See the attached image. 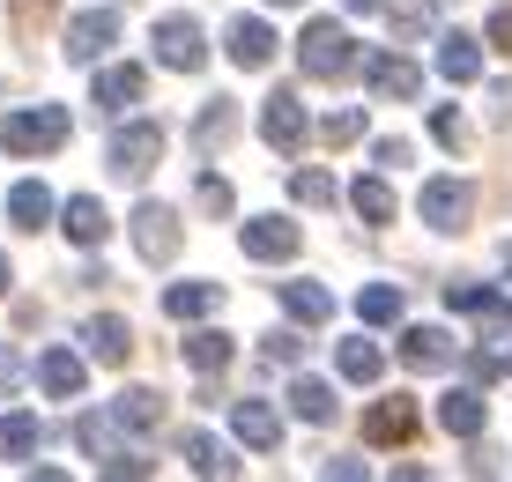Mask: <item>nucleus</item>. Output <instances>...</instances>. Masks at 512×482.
<instances>
[{
    "label": "nucleus",
    "instance_id": "34",
    "mask_svg": "<svg viewBox=\"0 0 512 482\" xmlns=\"http://www.w3.org/2000/svg\"><path fill=\"white\" fill-rule=\"evenodd\" d=\"M290 408H297L305 423H327V416H334V386H327V379H297V386H290Z\"/></svg>",
    "mask_w": 512,
    "mask_h": 482
},
{
    "label": "nucleus",
    "instance_id": "24",
    "mask_svg": "<svg viewBox=\"0 0 512 482\" xmlns=\"http://www.w3.org/2000/svg\"><path fill=\"white\" fill-rule=\"evenodd\" d=\"M45 445V423L30 416V408H8V416H0V460H30Z\"/></svg>",
    "mask_w": 512,
    "mask_h": 482
},
{
    "label": "nucleus",
    "instance_id": "37",
    "mask_svg": "<svg viewBox=\"0 0 512 482\" xmlns=\"http://www.w3.org/2000/svg\"><path fill=\"white\" fill-rule=\"evenodd\" d=\"M193 193H201V208H208V216H231V208H238L231 178H216V171H201V186H193Z\"/></svg>",
    "mask_w": 512,
    "mask_h": 482
},
{
    "label": "nucleus",
    "instance_id": "18",
    "mask_svg": "<svg viewBox=\"0 0 512 482\" xmlns=\"http://www.w3.org/2000/svg\"><path fill=\"white\" fill-rule=\"evenodd\" d=\"M438 75H446L453 89L483 82V45H475L468 30H446V38H438Z\"/></svg>",
    "mask_w": 512,
    "mask_h": 482
},
{
    "label": "nucleus",
    "instance_id": "29",
    "mask_svg": "<svg viewBox=\"0 0 512 482\" xmlns=\"http://www.w3.org/2000/svg\"><path fill=\"white\" fill-rule=\"evenodd\" d=\"M179 453H186V468H193V475H238L231 445L208 438V431H186V438H179Z\"/></svg>",
    "mask_w": 512,
    "mask_h": 482
},
{
    "label": "nucleus",
    "instance_id": "19",
    "mask_svg": "<svg viewBox=\"0 0 512 482\" xmlns=\"http://www.w3.org/2000/svg\"><path fill=\"white\" fill-rule=\"evenodd\" d=\"M82 349H90L97 356V364H127V356H134V327H127V319H112V312H104V319H90V327H82Z\"/></svg>",
    "mask_w": 512,
    "mask_h": 482
},
{
    "label": "nucleus",
    "instance_id": "2",
    "mask_svg": "<svg viewBox=\"0 0 512 482\" xmlns=\"http://www.w3.org/2000/svg\"><path fill=\"white\" fill-rule=\"evenodd\" d=\"M67 141V112L60 104H38V112H8L0 119V149L8 156H52Z\"/></svg>",
    "mask_w": 512,
    "mask_h": 482
},
{
    "label": "nucleus",
    "instance_id": "10",
    "mask_svg": "<svg viewBox=\"0 0 512 482\" xmlns=\"http://www.w3.org/2000/svg\"><path fill=\"white\" fill-rule=\"evenodd\" d=\"M260 134H268V149H282V156L305 141V104H297V89H275V97L260 104Z\"/></svg>",
    "mask_w": 512,
    "mask_h": 482
},
{
    "label": "nucleus",
    "instance_id": "31",
    "mask_svg": "<svg viewBox=\"0 0 512 482\" xmlns=\"http://www.w3.org/2000/svg\"><path fill=\"white\" fill-rule=\"evenodd\" d=\"M349 208H357L364 223H394V186H386V171L357 178V186H349Z\"/></svg>",
    "mask_w": 512,
    "mask_h": 482
},
{
    "label": "nucleus",
    "instance_id": "11",
    "mask_svg": "<svg viewBox=\"0 0 512 482\" xmlns=\"http://www.w3.org/2000/svg\"><path fill=\"white\" fill-rule=\"evenodd\" d=\"M52 216H60V230H67L75 245H90V253H97L104 238H112V208H104L97 193H75V201H67V208H52Z\"/></svg>",
    "mask_w": 512,
    "mask_h": 482
},
{
    "label": "nucleus",
    "instance_id": "42",
    "mask_svg": "<svg viewBox=\"0 0 512 482\" xmlns=\"http://www.w3.org/2000/svg\"><path fill=\"white\" fill-rule=\"evenodd\" d=\"M97 468H104V475H119V482H134V475H149V460H141V453H104Z\"/></svg>",
    "mask_w": 512,
    "mask_h": 482
},
{
    "label": "nucleus",
    "instance_id": "4",
    "mask_svg": "<svg viewBox=\"0 0 512 482\" xmlns=\"http://www.w3.org/2000/svg\"><path fill=\"white\" fill-rule=\"evenodd\" d=\"M364 82H372L379 104H416L423 97V67L409 60V52H372V60H357Z\"/></svg>",
    "mask_w": 512,
    "mask_h": 482
},
{
    "label": "nucleus",
    "instance_id": "49",
    "mask_svg": "<svg viewBox=\"0 0 512 482\" xmlns=\"http://www.w3.org/2000/svg\"><path fill=\"white\" fill-rule=\"evenodd\" d=\"M268 8H297V0H268Z\"/></svg>",
    "mask_w": 512,
    "mask_h": 482
},
{
    "label": "nucleus",
    "instance_id": "22",
    "mask_svg": "<svg viewBox=\"0 0 512 482\" xmlns=\"http://www.w3.org/2000/svg\"><path fill=\"white\" fill-rule=\"evenodd\" d=\"M231 134H238V104H231V97L201 104V119H193V149L216 156V149H231Z\"/></svg>",
    "mask_w": 512,
    "mask_h": 482
},
{
    "label": "nucleus",
    "instance_id": "3",
    "mask_svg": "<svg viewBox=\"0 0 512 482\" xmlns=\"http://www.w3.org/2000/svg\"><path fill=\"white\" fill-rule=\"evenodd\" d=\"M416 208H423V223L431 230H468V216H475V186L468 178H423V193H416Z\"/></svg>",
    "mask_w": 512,
    "mask_h": 482
},
{
    "label": "nucleus",
    "instance_id": "20",
    "mask_svg": "<svg viewBox=\"0 0 512 482\" xmlns=\"http://www.w3.org/2000/svg\"><path fill=\"white\" fill-rule=\"evenodd\" d=\"M275 23H260V15H238V23H231V60L238 67H268L275 60Z\"/></svg>",
    "mask_w": 512,
    "mask_h": 482
},
{
    "label": "nucleus",
    "instance_id": "12",
    "mask_svg": "<svg viewBox=\"0 0 512 482\" xmlns=\"http://www.w3.org/2000/svg\"><path fill=\"white\" fill-rule=\"evenodd\" d=\"M238 245H245V260H290L297 253V223L290 216H253L238 230Z\"/></svg>",
    "mask_w": 512,
    "mask_h": 482
},
{
    "label": "nucleus",
    "instance_id": "38",
    "mask_svg": "<svg viewBox=\"0 0 512 482\" xmlns=\"http://www.w3.org/2000/svg\"><path fill=\"white\" fill-rule=\"evenodd\" d=\"M431 141H446V149H468V119L453 112V104H438V112H431Z\"/></svg>",
    "mask_w": 512,
    "mask_h": 482
},
{
    "label": "nucleus",
    "instance_id": "48",
    "mask_svg": "<svg viewBox=\"0 0 512 482\" xmlns=\"http://www.w3.org/2000/svg\"><path fill=\"white\" fill-rule=\"evenodd\" d=\"M498 371H512V349H505V356H498Z\"/></svg>",
    "mask_w": 512,
    "mask_h": 482
},
{
    "label": "nucleus",
    "instance_id": "9",
    "mask_svg": "<svg viewBox=\"0 0 512 482\" xmlns=\"http://www.w3.org/2000/svg\"><path fill=\"white\" fill-rule=\"evenodd\" d=\"M446 305L468 312V319H483L490 334H512V297L490 290V282H446Z\"/></svg>",
    "mask_w": 512,
    "mask_h": 482
},
{
    "label": "nucleus",
    "instance_id": "28",
    "mask_svg": "<svg viewBox=\"0 0 512 482\" xmlns=\"http://www.w3.org/2000/svg\"><path fill=\"white\" fill-rule=\"evenodd\" d=\"M216 305H223V282H171V290H164L171 319H208Z\"/></svg>",
    "mask_w": 512,
    "mask_h": 482
},
{
    "label": "nucleus",
    "instance_id": "8",
    "mask_svg": "<svg viewBox=\"0 0 512 482\" xmlns=\"http://www.w3.org/2000/svg\"><path fill=\"white\" fill-rule=\"evenodd\" d=\"M156 156H164V127H156V119H134V127L112 134V171L119 178H141Z\"/></svg>",
    "mask_w": 512,
    "mask_h": 482
},
{
    "label": "nucleus",
    "instance_id": "21",
    "mask_svg": "<svg viewBox=\"0 0 512 482\" xmlns=\"http://www.w3.org/2000/svg\"><path fill=\"white\" fill-rule=\"evenodd\" d=\"M52 208H60V201H52L38 178H15V186H8V223H15V230H45Z\"/></svg>",
    "mask_w": 512,
    "mask_h": 482
},
{
    "label": "nucleus",
    "instance_id": "13",
    "mask_svg": "<svg viewBox=\"0 0 512 482\" xmlns=\"http://www.w3.org/2000/svg\"><path fill=\"white\" fill-rule=\"evenodd\" d=\"M364 438H372V445H409L416 438V401L409 394L372 401V408H364Z\"/></svg>",
    "mask_w": 512,
    "mask_h": 482
},
{
    "label": "nucleus",
    "instance_id": "32",
    "mask_svg": "<svg viewBox=\"0 0 512 482\" xmlns=\"http://www.w3.org/2000/svg\"><path fill=\"white\" fill-rule=\"evenodd\" d=\"M186 364H193V371H231V334H223V327L186 334Z\"/></svg>",
    "mask_w": 512,
    "mask_h": 482
},
{
    "label": "nucleus",
    "instance_id": "1",
    "mask_svg": "<svg viewBox=\"0 0 512 482\" xmlns=\"http://www.w3.org/2000/svg\"><path fill=\"white\" fill-rule=\"evenodd\" d=\"M357 38H349L334 15H320V23H305V38H297V67H305L312 82H342V75H357Z\"/></svg>",
    "mask_w": 512,
    "mask_h": 482
},
{
    "label": "nucleus",
    "instance_id": "45",
    "mask_svg": "<svg viewBox=\"0 0 512 482\" xmlns=\"http://www.w3.org/2000/svg\"><path fill=\"white\" fill-rule=\"evenodd\" d=\"M490 104H498V119L512 127V82H498V89H490Z\"/></svg>",
    "mask_w": 512,
    "mask_h": 482
},
{
    "label": "nucleus",
    "instance_id": "43",
    "mask_svg": "<svg viewBox=\"0 0 512 482\" xmlns=\"http://www.w3.org/2000/svg\"><path fill=\"white\" fill-rule=\"evenodd\" d=\"M490 45H498V52H512V8H498V15H490Z\"/></svg>",
    "mask_w": 512,
    "mask_h": 482
},
{
    "label": "nucleus",
    "instance_id": "27",
    "mask_svg": "<svg viewBox=\"0 0 512 482\" xmlns=\"http://www.w3.org/2000/svg\"><path fill=\"white\" fill-rule=\"evenodd\" d=\"M112 423H119V431H156V423H164V394H149V386H127V394L112 401Z\"/></svg>",
    "mask_w": 512,
    "mask_h": 482
},
{
    "label": "nucleus",
    "instance_id": "17",
    "mask_svg": "<svg viewBox=\"0 0 512 482\" xmlns=\"http://www.w3.org/2000/svg\"><path fill=\"white\" fill-rule=\"evenodd\" d=\"M231 431H238V445H253V453H275L282 445V416L268 401H231Z\"/></svg>",
    "mask_w": 512,
    "mask_h": 482
},
{
    "label": "nucleus",
    "instance_id": "5",
    "mask_svg": "<svg viewBox=\"0 0 512 482\" xmlns=\"http://www.w3.org/2000/svg\"><path fill=\"white\" fill-rule=\"evenodd\" d=\"M149 45H156V60L179 67V75H193V67L208 60V38H201V23H193V15H164Z\"/></svg>",
    "mask_w": 512,
    "mask_h": 482
},
{
    "label": "nucleus",
    "instance_id": "15",
    "mask_svg": "<svg viewBox=\"0 0 512 482\" xmlns=\"http://www.w3.org/2000/svg\"><path fill=\"white\" fill-rule=\"evenodd\" d=\"M453 349H461V342H453L446 327H401V364H409V371H446Z\"/></svg>",
    "mask_w": 512,
    "mask_h": 482
},
{
    "label": "nucleus",
    "instance_id": "41",
    "mask_svg": "<svg viewBox=\"0 0 512 482\" xmlns=\"http://www.w3.org/2000/svg\"><path fill=\"white\" fill-rule=\"evenodd\" d=\"M297 356H305V334H297V327L268 334V364H297Z\"/></svg>",
    "mask_w": 512,
    "mask_h": 482
},
{
    "label": "nucleus",
    "instance_id": "50",
    "mask_svg": "<svg viewBox=\"0 0 512 482\" xmlns=\"http://www.w3.org/2000/svg\"><path fill=\"white\" fill-rule=\"evenodd\" d=\"M505 267H512V238H505Z\"/></svg>",
    "mask_w": 512,
    "mask_h": 482
},
{
    "label": "nucleus",
    "instance_id": "6",
    "mask_svg": "<svg viewBox=\"0 0 512 482\" xmlns=\"http://www.w3.org/2000/svg\"><path fill=\"white\" fill-rule=\"evenodd\" d=\"M134 245H141V260H179L186 230H179V216H171L164 201H141L134 208Z\"/></svg>",
    "mask_w": 512,
    "mask_h": 482
},
{
    "label": "nucleus",
    "instance_id": "47",
    "mask_svg": "<svg viewBox=\"0 0 512 482\" xmlns=\"http://www.w3.org/2000/svg\"><path fill=\"white\" fill-rule=\"evenodd\" d=\"M0 297H8V253H0Z\"/></svg>",
    "mask_w": 512,
    "mask_h": 482
},
{
    "label": "nucleus",
    "instance_id": "40",
    "mask_svg": "<svg viewBox=\"0 0 512 482\" xmlns=\"http://www.w3.org/2000/svg\"><path fill=\"white\" fill-rule=\"evenodd\" d=\"M75 445L104 460V453H112V423H104V416H82V423H75Z\"/></svg>",
    "mask_w": 512,
    "mask_h": 482
},
{
    "label": "nucleus",
    "instance_id": "30",
    "mask_svg": "<svg viewBox=\"0 0 512 482\" xmlns=\"http://www.w3.org/2000/svg\"><path fill=\"white\" fill-rule=\"evenodd\" d=\"M401 305H409V297H401V282H364V290H357L364 327H394V319H401Z\"/></svg>",
    "mask_w": 512,
    "mask_h": 482
},
{
    "label": "nucleus",
    "instance_id": "7",
    "mask_svg": "<svg viewBox=\"0 0 512 482\" xmlns=\"http://www.w3.org/2000/svg\"><path fill=\"white\" fill-rule=\"evenodd\" d=\"M112 38H119V15H112V8H82L75 23H67V60H75V67H97L104 52H112Z\"/></svg>",
    "mask_w": 512,
    "mask_h": 482
},
{
    "label": "nucleus",
    "instance_id": "39",
    "mask_svg": "<svg viewBox=\"0 0 512 482\" xmlns=\"http://www.w3.org/2000/svg\"><path fill=\"white\" fill-rule=\"evenodd\" d=\"M372 164H379V171H401V164H416V141H401V134H379V141H372Z\"/></svg>",
    "mask_w": 512,
    "mask_h": 482
},
{
    "label": "nucleus",
    "instance_id": "16",
    "mask_svg": "<svg viewBox=\"0 0 512 482\" xmlns=\"http://www.w3.org/2000/svg\"><path fill=\"white\" fill-rule=\"evenodd\" d=\"M141 89H149V75H141V67H97V82H90V104L119 119L127 104H141Z\"/></svg>",
    "mask_w": 512,
    "mask_h": 482
},
{
    "label": "nucleus",
    "instance_id": "23",
    "mask_svg": "<svg viewBox=\"0 0 512 482\" xmlns=\"http://www.w3.org/2000/svg\"><path fill=\"white\" fill-rule=\"evenodd\" d=\"M38 386H45L52 401H75L82 394V356L75 349H45L38 356Z\"/></svg>",
    "mask_w": 512,
    "mask_h": 482
},
{
    "label": "nucleus",
    "instance_id": "14",
    "mask_svg": "<svg viewBox=\"0 0 512 482\" xmlns=\"http://www.w3.org/2000/svg\"><path fill=\"white\" fill-rule=\"evenodd\" d=\"M483 423H490V408L475 386H453V394H438V431L446 438H483Z\"/></svg>",
    "mask_w": 512,
    "mask_h": 482
},
{
    "label": "nucleus",
    "instance_id": "36",
    "mask_svg": "<svg viewBox=\"0 0 512 482\" xmlns=\"http://www.w3.org/2000/svg\"><path fill=\"white\" fill-rule=\"evenodd\" d=\"M438 23V0H409V8L394 15V45H409V38H423V30Z\"/></svg>",
    "mask_w": 512,
    "mask_h": 482
},
{
    "label": "nucleus",
    "instance_id": "46",
    "mask_svg": "<svg viewBox=\"0 0 512 482\" xmlns=\"http://www.w3.org/2000/svg\"><path fill=\"white\" fill-rule=\"evenodd\" d=\"M372 8H386V0H349V15H372Z\"/></svg>",
    "mask_w": 512,
    "mask_h": 482
},
{
    "label": "nucleus",
    "instance_id": "25",
    "mask_svg": "<svg viewBox=\"0 0 512 482\" xmlns=\"http://www.w3.org/2000/svg\"><path fill=\"white\" fill-rule=\"evenodd\" d=\"M282 312L297 327H320V319H334V290H320V282H282Z\"/></svg>",
    "mask_w": 512,
    "mask_h": 482
},
{
    "label": "nucleus",
    "instance_id": "33",
    "mask_svg": "<svg viewBox=\"0 0 512 482\" xmlns=\"http://www.w3.org/2000/svg\"><path fill=\"white\" fill-rule=\"evenodd\" d=\"M290 201H297V208H334V201H342V186H334V171L305 164V171L290 178Z\"/></svg>",
    "mask_w": 512,
    "mask_h": 482
},
{
    "label": "nucleus",
    "instance_id": "35",
    "mask_svg": "<svg viewBox=\"0 0 512 482\" xmlns=\"http://www.w3.org/2000/svg\"><path fill=\"white\" fill-rule=\"evenodd\" d=\"M320 141L327 149H349V141H364V104H342V112L320 119Z\"/></svg>",
    "mask_w": 512,
    "mask_h": 482
},
{
    "label": "nucleus",
    "instance_id": "26",
    "mask_svg": "<svg viewBox=\"0 0 512 482\" xmlns=\"http://www.w3.org/2000/svg\"><path fill=\"white\" fill-rule=\"evenodd\" d=\"M334 371H342L349 386H372L379 371H386V356H379V342H364V334H349V342L334 349Z\"/></svg>",
    "mask_w": 512,
    "mask_h": 482
},
{
    "label": "nucleus",
    "instance_id": "44",
    "mask_svg": "<svg viewBox=\"0 0 512 482\" xmlns=\"http://www.w3.org/2000/svg\"><path fill=\"white\" fill-rule=\"evenodd\" d=\"M23 386V356H0V394H15Z\"/></svg>",
    "mask_w": 512,
    "mask_h": 482
}]
</instances>
